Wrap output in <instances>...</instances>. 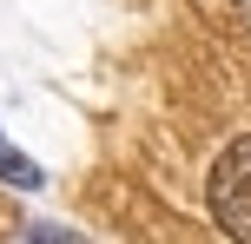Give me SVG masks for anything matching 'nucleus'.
I'll return each mask as SVG.
<instances>
[{"label":"nucleus","instance_id":"nucleus-1","mask_svg":"<svg viewBox=\"0 0 251 244\" xmlns=\"http://www.w3.org/2000/svg\"><path fill=\"white\" fill-rule=\"evenodd\" d=\"M205 198H212V218L225 224L231 238H251V139H238V145L218 152Z\"/></svg>","mask_w":251,"mask_h":244},{"label":"nucleus","instance_id":"nucleus-2","mask_svg":"<svg viewBox=\"0 0 251 244\" xmlns=\"http://www.w3.org/2000/svg\"><path fill=\"white\" fill-rule=\"evenodd\" d=\"M0 178H13V185H40V165H26L20 152H7V145H0Z\"/></svg>","mask_w":251,"mask_h":244}]
</instances>
